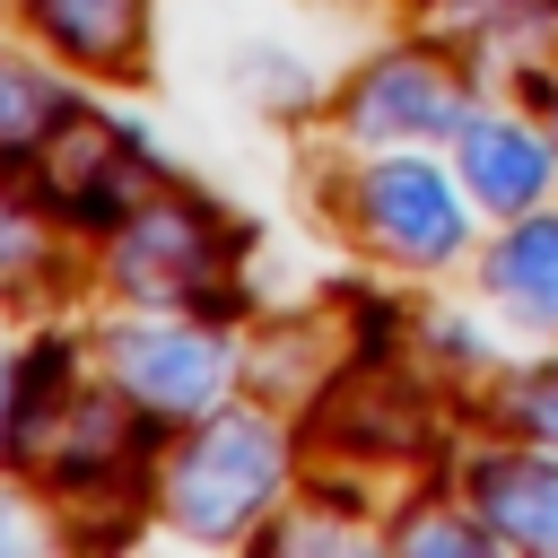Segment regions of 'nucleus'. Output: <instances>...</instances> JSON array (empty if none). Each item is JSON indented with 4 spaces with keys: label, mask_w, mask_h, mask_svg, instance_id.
I'll use <instances>...</instances> for the list:
<instances>
[{
    "label": "nucleus",
    "mask_w": 558,
    "mask_h": 558,
    "mask_svg": "<svg viewBox=\"0 0 558 558\" xmlns=\"http://www.w3.org/2000/svg\"><path fill=\"white\" fill-rule=\"evenodd\" d=\"M174 514L192 532H244L279 497V427L262 418H209L174 462Z\"/></svg>",
    "instance_id": "nucleus-1"
},
{
    "label": "nucleus",
    "mask_w": 558,
    "mask_h": 558,
    "mask_svg": "<svg viewBox=\"0 0 558 558\" xmlns=\"http://www.w3.org/2000/svg\"><path fill=\"white\" fill-rule=\"evenodd\" d=\"M357 227L392 253V262H445L462 244V201L445 192L436 166L418 157H384L357 174Z\"/></svg>",
    "instance_id": "nucleus-2"
},
{
    "label": "nucleus",
    "mask_w": 558,
    "mask_h": 558,
    "mask_svg": "<svg viewBox=\"0 0 558 558\" xmlns=\"http://www.w3.org/2000/svg\"><path fill=\"white\" fill-rule=\"evenodd\" d=\"M218 209H131L122 244H113V279L131 296H192L209 305L218 279Z\"/></svg>",
    "instance_id": "nucleus-3"
},
{
    "label": "nucleus",
    "mask_w": 558,
    "mask_h": 558,
    "mask_svg": "<svg viewBox=\"0 0 558 558\" xmlns=\"http://www.w3.org/2000/svg\"><path fill=\"white\" fill-rule=\"evenodd\" d=\"M113 349H122L113 357L122 392L148 401V410H209L227 392V349L192 323H148V331H122Z\"/></svg>",
    "instance_id": "nucleus-4"
},
{
    "label": "nucleus",
    "mask_w": 558,
    "mask_h": 558,
    "mask_svg": "<svg viewBox=\"0 0 558 558\" xmlns=\"http://www.w3.org/2000/svg\"><path fill=\"white\" fill-rule=\"evenodd\" d=\"M340 122H349L357 140L392 148V140H418V131H453V122H462V96H453V78H445L436 61L401 52V61H375V70L357 78V96L340 105Z\"/></svg>",
    "instance_id": "nucleus-5"
},
{
    "label": "nucleus",
    "mask_w": 558,
    "mask_h": 558,
    "mask_svg": "<svg viewBox=\"0 0 558 558\" xmlns=\"http://www.w3.org/2000/svg\"><path fill=\"white\" fill-rule=\"evenodd\" d=\"M488 296L532 323V331H558V209L549 218H523L514 235H497L488 253Z\"/></svg>",
    "instance_id": "nucleus-6"
},
{
    "label": "nucleus",
    "mask_w": 558,
    "mask_h": 558,
    "mask_svg": "<svg viewBox=\"0 0 558 558\" xmlns=\"http://www.w3.org/2000/svg\"><path fill=\"white\" fill-rule=\"evenodd\" d=\"M480 523H497L506 541L558 549V462H480Z\"/></svg>",
    "instance_id": "nucleus-7"
},
{
    "label": "nucleus",
    "mask_w": 558,
    "mask_h": 558,
    "mask_svg": "<svg viewBox=\"0 0 558 558\" xmlns=\"http://www.w3.org/2000/svg\"><path fill=\"white\" fill-rule=\"evenodd\" d=\"M462 174H471V192H480L488 209H523V201H541V183H549V148H541L523 122H471Z\"/></svg>",
    "instance_id": "nucleus-8"
},
{
    "label": "nucleus",
    "mask_w": 558,
    "mask_h": 558,
    "mask_svg": "<svg viewBox=\"0 0 558 558\" xmlns=\"http://www.w3.org/2000/svg\"><path fill=\"white\" fill-rule=\"evenodd\" d=\"M35 26L70 61H122L140 35V0H35Z\"/></svg>",
    "instance_id": "nucleus-9"
},
{
    "label": "nucleus",
    "mask_w": 558,
    "mask_h": 558,
    "mask_svg": "<svg viewBox=\"0 0 558 558\" xmlns=\"http://www.w3.org/2000/svg\"><path fill=\"white\" fill-rule=\"evenodd\" d=\"M61 105H52V87L35 78V70H9L0 61V140H26L35 122H52Z\"/></svg>",
    "instance_id": "nucleus-10"
},
{
    "label": "nucleus",
    "mask_w": 558,
    "mask_h": 558,
    "mask_svg": "<svg viewBox=\"0 0 558 558\" xmlns=\"http://www.w3.org/2000/svg\"><path fill=\"white\" fill-rule=\"evenodd\" d=\"M514 427H523V436H541V445H558V366H541V375L523 384V401H514Z\"/></svg>",
    "instance_id": "nucleus-11"
},
{
    "label": "nucleus",
    "mask_w": 558,
    "mask_h": 558,
    "mask_svg": "<svg viewBox=\"0 0 558 558\" xmlns=\"http://www.w3.org/2000/svg\"><path fill=\"white\" fill-rule=\"evenodd\" d=\"M26 253H35V227H26V209H9V201H0V279H9Z\"/></svg>",
    "instance_id": "nucleus-12"
},
{
    "label": "nucleus",
    "mask_w": 558,
    "mask_h": 558,
    "mask_svg": "<svg viewBox=\"0 0 558 558\" xmlns=\"http://www.w3.org/2000/svg\"><path fill=\"white\" fill-rule=\"evenodd\" d=\"M0 541H17V523H9V506H0Z\"/></svg>",
    "instance_id": "nucleus-13"
}]
</instances>
